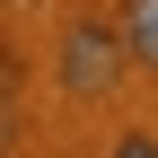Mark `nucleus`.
<instances>
[{
  "label": "nucleus",
  "mask_w": 158,
  "mask_h": 158,
  "mask_svg": "<svg viewBox=\"0 0 158 158\" xmlns=\"http://www.w3.org/2000/svg\"><path fill=\"white\" fill-rule=\"evenodd\" d=\"M114 62H123V35L97 27V18H70L62 27V79L70 88H114Z\"/></svg>",
  "instance_id": "obj_1"
},
{
  "label": "nucleus",
  "mask_w": 158,
  "mask_h": 158,
  "mask_svg": "<svg viewBox=\"0 0 158 158\" xmlns=\"http://www.w3.org/2000/svg\"><path fill=\"white\" fill-rule=\"evenodd\" d=\"M123 53L141 70H158V0H132V9H123Z\"/></svg>",
  "instance_id": "obj_2"
},
{
  "label": "nucleus",
  "mask_w": 158,
  "mask_h": 158,
  "mask_svg": "<svg viewBox=\"0 0 158 158\" xmlns=\"http://www.w3.org/2000/svg\"><path fill=\"white\" fill-rule=\"evenodd\" d=\"M114 158H158V141H149V132H123V141H114Z\"/></svg>",
  "instance_id": "obj_3"
},
{
  "label": "nucleus",
  "mask_w": 158,
  "mask_h": 158,
  "mask_svg": "<svg viewBox=\"0 0 158 158\" xmlns=\"http://www.w3.org/2000/svg\"><path fill=\"white\" fill-rule=\"evenodd\" d=\"M9 141H18V114H9V88H0V158H9Z\"/></svg>",
  "instance_id": "obj_4"
}]
</instances>
